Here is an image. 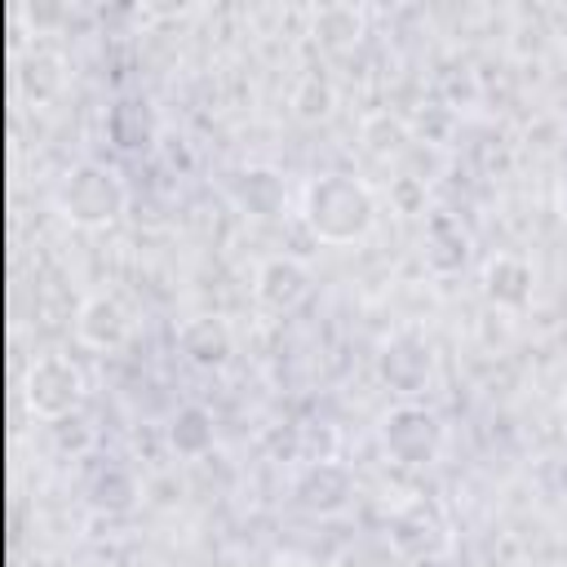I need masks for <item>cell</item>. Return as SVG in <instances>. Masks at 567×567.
I'll return each instance as SVG.
<instances>
[{
    "label": "cell",
    "mask_w": 567,
    "mask_h": 567,
    "mask_svg": "<svg viewBox=\"0 0 567 567\" xmlns=\"http://www.w3.org/2000/svg\"><path fill=\"white\" fill-rule=\"evenodd\" d=\"M377 217H381V199L372 182H363L359 173L332 168L301 186V226L319 244L350 248L377 230Z\"/></svg>",
    "instance_id": "cell-1"
},
{
    "label": "cell",
    "mask_w": 567,
    "mask_h": 567,
    "mask_svg": "<svg viewBox=\"0 0 567 567\" xmlns=\"http://www.w3.org/2000/svg\"><path fill=\"white\" fill-rule=\"evenodd\" d=\"M53 208L66 226L97 235V230H111L128 213V186L111 164L75 159L53 190Z\"/></svg>",
    "instance_id": "cell-2"
},
{
    "label": "cell",
    "mask_w": 567,
    "mask_h": 567,
    "mask_svg": "<svg viewBox=\"0 0 567 567\" xmlns=\"http://www.w3.org/2000/svg\"><path fill=\"white\" fill-rule=\"evenodd\" d=\"M377 439H381V452L403 465V470H425L443 456L447 447V425L434 408L416 403V399H399L394 408L381 412L377 421Z\"/></svg>",
    "instance_id": "cell-3"
},
{
    "label": "cell",
    "mask_w": 567,
    "mask_h": 567,
    "mask_svg": "<svg viewBox=\"0 0 567 567\" xmlns=\"http://www.w3.org/2000/svg\"><path fill=\"white\" fill-rule=\"evenodd\" d=\"M385 540L403 563H434L452 549V518L439 496H408L385 518Z\"/></svg>",
    "instance_id": "cell-4"
},
{
    "label": "cell",
    "mask_w": 567,
    "mask_h": 567,
    "mask_svg": "<svg viewBox=\"0 0 567 567\" xmlns=\"http://www.w3.org/2000/svg\"><path fill=\"white\" fill-rule=\"evenodd\" d=\"M89 399V377L71 354H40L22 372V403L40 421H71Z\"/></svg>",
    "instance_id": "cell-5"
},
{
    "label": "cell",
    "mask_w": 567,
    "mask_h": 567,
    "mask_svg": "<svg viewBox=\"0 0 567 567\" xmlns=\"http://www.w3.org/2000/svg\"><path fill=\"white\" fill-rule=\"evenodd\" d=\"M377 377L385 390H394L399 399H416L434 385L439 377V350L430 341L425 328L416 323H403L394 328L381 346H377Z\"/></svg>",
    "instance_id": "cell-6"
},
{
    "label": "cell",
    "mask_w": 567,
    "mask_h": 567,
    "mask_svg": "<svg viewBox=\"0 0 567 567\" xmlns=\"http://www.w3.org/2000/svg\"><path fill=\"white\" fill-rule=\"evenodd\" d=\"M288 496L301 514L310 518H337L350 509L354 501V474L350 465H341L337 456H319V461H301L292 483H288Z\"/></svg>",
    "instance_id": "cell-7"
},
{
    "label": "cell",
    "mask_w": 567,
    "mask_h": 567,
    "mask_svg": "<svg viewBox=\"0 0 567 567\" xmlns=\"http://www.w3.org/2000/svg\"><path fill=\"white\" fill-rule=\"evenodd\" d=\"M310 292H315V270H310V261H301L292 252L266 257L252 275V301L261 315H275V319L301 310L310 301Z\"/></svg>",
    "instance_id": "cell-8"
},
{
    "label": "cell",
    "mask_w": 567,
    "mask_h": 567,
    "mask_svg": "<svg viewBox=\"0 0 567 567\" xmlns=\"http://www.w3.org/2000/svg\"><path fill=\"white\" fill-rule=\"evenodd\" d=\"M137 319H133V306L115 292H89L75 310V341L84 350H97V354H111L120 346H128Z\"/></svg>",
    "instance_id": "cell-9"
},
{
    "label": "cell",
    "mask_w": 567,
    "mask_h": 567,
    "mask_svg": "<svg viewBox=\"0 0 567 567\" xmlns=\"http://www.w3.org/2000/svg\"><path fill=\"white\" fill-rule=\"evenodd\" d=\"M235 213H244L248 221H279L288 213V182L275 164H248L230 177L226 186Z\"/></svg>",
    "instance_id": "cell-10"
},
{
    "label": "cell",
    "mask_w": 567,
    "mask_h": 567,
    "mask_svg": "<svg viewBox=\"0 0 567 567\" xmlns=\"http://www.w3.org/2000/svg\"><path fill=\"white\" fill-rule=\"evenodd\" d=\"M470 252H474L470 226L456 213H447V208H430L425 213V230H421V257H425V266L434 275L452 279V275H461L470 266Z\"/></svg>",
    "instance_id": "cell-11"
},
{
    "label": "cell",
    "mask_w": 567,
    "mask_h": 567,
    "mask_svg": "<svg viewBox=\"0 0 567 567\" xmlns=\"http://www.w3.org/2000/svg\"><path fill=\"white\" fill-rule=\"evenodd\" d=\"M478 288L487 297V306L496 310H527L532 306V292H536V266L523 257V252H492L478 270Z\"/></svg>",
    "instance_id": "cell-12"
},
{
    "label": "cell",
    "mask_w": 567,
    "mask_h": 567,
    "mask_svg": "<svg viewBox=\"0 0 567 567\" xmlns=\"http://www.w3.org/2000/svg\"><path fill=\"white\" fill-rule=\"evenodd\" d=\"M177 350L199 372H221L235 359V332L221 315H190L177 328Z\"/></svg>",
    "instance_id": "cell-13"
},
{
    "label": "cell",
    "mask_w": 567,
    "mask_h": 567,
    "mask_svg": "<svg viewBox=\"0 0 567 567\" xmlns=\"http://www.w3.org/2000/svg\"><path fill=\"white\" fill-rule=\"evenodd\" d=\"M137 501H142V483H137V474L128 465L102 461V465L89 470V478H84V509L89 514H97V518H124V514L137 509Z\"/></svg>",
    "instance_id": "cell-14"
},
{
    "label": "cell",
    "mask_w": 567,
    "mask_h": 567,
    "mask_svg": "<svg viewBox=\"0 0 567 567\" xmlns=\"http://www.w3.org/2000/svg\"><path fill=\"white\" fill-rule=\"evenodd\" d=\"M13 89H18L22 102H35V106L53 102L66 89V58L58 49H49V44L27 49L18 58V66H13Z\"/></svg>",
    "instance_id": "cell-15"
},
{
    "label": "cell",
    "mask_w": 567,
    "mask_h": 567,
    "mask_svg": "<svg viewBox=\"0 0 567 567\" xmlns=\"http://www.w3.org/2000/svg\"><path fill=\"white\" fill-rule=\"evenodd\" d=\"M310 35L323 53H350L368 35V13L359 4H319L310 13Z\"/></svg>",
    "instance_id": "cell-16"
},
{
    "label": "cell",
    "mask_w": 567,
    "mask_h": 567,
    "mask_svg": "<svg viewBox=\"0 0 567 567\" xmlns=\"http://www.w3.org/2000/svg\"><path fill=\"white\" fill-rule=\"evenodd\" d=\"M102 124H106V137H111L115 151H146V146L155 142V133H159L155 111H151L142 97H120V102H111Z\"/></svg>",
    "instance_id": "cell-17"
},
{
    "label": "cell",
    "mask_w": 567,
    "mask_h": 567,
    "mask_svg": "<svg viewBox=\"0 0 567 567\" xmlns=\"http://www.w3.org/2000/svg\"><path fill=\"white\" fill-rule=\"evenodd\" d=\"M217 443V421L204 403H182L173 416H168V447L186 461L195 456H208Z\"/></svg>",
    "instance_id": "cell-18"
},
{
    "label": "cell",
    "mask_w": 567,
    "mask_h": 567,
    "mask_svg": "<svg viewBox=\"0 0 567 567\" xmlns=\"http://www.w3.org/2000/svg\"><path fill=\"white\" fill-rule=\"evenodd\" d=\"M359 137H363L368 155H372V159H381V164L399 159V155L408 151V142H412L408 124H403L399 115H390V111H377V115H368V120L359 124Z\"/></svg>",
    "instance_id": "cell-19"
},
{
    "label": "cell",
    "mask_w": 567,
    "mask_h": 567,
    "mask_svg": "<svg viewBox=\"0 0 567 567\" xmlns=\"http://www.w3.org/2000/svg\"><path fill=\"white\" fill-rule=\"evenodd\" d=\"M332 106H337L332 80H328L323 71H306V75L297 80V89H292V115L306 120V124H319V120L332 115Z\"/></svg>",
    "instance_id": "cell-20"
},
{
    "label": "cell",
    "mask_w": 567,
    "mask_h": 567,
    "mask_svg": "<svg viewBox=\"0 0 567 567\" xmlns=\"http://www.w3.org/2000/svg\"><path fill=\"white\" fill-rule=\"evenodd\" d=\"M390 204H394V213L425 217V213H430V190H425V182H421V177L399 173V177H390Z\"/></svg>",
    "instance_id": "cell-21"
},
{
    "label": "cell",
    "mask_w": 567,
    "mask_h": 567,
    "mask_svg": "<svg viewBox=\"0 0 567 567\" xmlns=\"http://www.w3.org/2000/svg\"><path fill=\"white\" fill-rule=\"evenodd\" d=\"M554 213H558V221L567 226V168H563V177H558V186H554Z\"/></svg>",
    "instance_id": "cell-22"
},
{
    "label": "cell",
    "mask_w": 567,
    "mask_h": 567,
    "mask_svg": "<svg viewBox=\"0 0 567 567\" xmlns=\"http://www.w3.org/2000/svg\"><path fill=\"white\" fill-rule=\"evenodd\" d=\"M558 412H563V430H567V390H563V403H558Z\"/></svg>",
    "instance_id": "cell-23"
}]
</instances>
